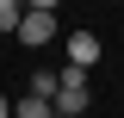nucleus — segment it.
I'll return each mask as SVG.
<instances>
[{
    "label": "nucleus",
    "instance_id": "obj_1",
    "mask_svg": "<svg viewBox=\"0 0 124 118\" xmlns=\"http://www.w3.org/2000/svg\"><path fill=\"white\" fill-rule=\"evenodd\" d=\"M50 37H56V6H50V0H37V6H25V19H19V44L44 50Z\"/></svg>",
    "mask_w": 124,
    "mask_h": 118
},
{
    "label": "nucleus",
    "instance_id": "obj_2",
    "mask_svg": "<svg viewBox=\"0 0 124 118\" xmlns=\"http://www.w3.org/2000/svg\"><path fill=\"white\" fill-rule=\"evenodd\" d=\"M56 118H87V68L62 62V93H56Z\"/></svg>",
    "mask_w": 124,
    "mask_h": 118
},
{
    "label": "nucleus",
    "instance_id": "obj_3",
    "mask_svg": "<svg viewBox=\"0 0 124 118\" xmlns=\"http://www.w3.org/2000/svg\"><path fill=\"white\" fill-rule=\"evenodd\" d=\"M62 50H68V68H93V62H99V37H93V31H68Z\"/></svg>",
    "mask_w": 124,
    "mask_h": 118
},
{
    "label": "nucleus",
    "instance_id": "obj_4",
    "mask_svg": "<svg viewBox=\"0 0 124 118\" xmlns=\"http://www.w3.org/2000/svg\"><path fill=\"white\" fill-rule=\"evenodd\" d=\"M56 93H62V68H37L31 75V100H50L56 106Z\"/></svg>",
    "mask_w": 124,
    "mask_h": 118
},
{
    "label": "nucleus",
    "instance_id": "obj_5",
    "mask_svg": "<svg viewBox=\"0 0 124 118\" xmlns=\"http://www.w3.org/2000/svg\"><path fill=\"white\" fill-rule=\"evenodd\" d=\"M13 118H56V106H50V100H31V93H25V100H13Z\"/></svg>",
    "mask_w": 124,
    "mask_h": 118
},
{
    "label": "nucleus",
    "instance_id": "obj_6",
    "mask_svg": "<svg viewBox=\"0 0 124 118\" xmlns=\"http://www.w3.org/2000/svg\"><path fill=\"white\" fill-rule=\"evenodd\" d=\"M19 19H25V6H19V0H0V31L19 37Z\"/></svg>",
    "mask_w": 124,
    "mask_h": 118
},
{
    "label": "nucleus",
    "instance_id": "obj_7",
    "mask_svg": "<svg viewBox=\"0 0 124 118\" xmlns=\"http://www.w3.org/2000/svg\"><path fill=\"white\" fill-rule=\"evenodd\" d=\"M0 118H13V100H6V93H0Z\"/></svg>",
    "mask_w": 124,
    "mask_h": 118
}]
</instances>
